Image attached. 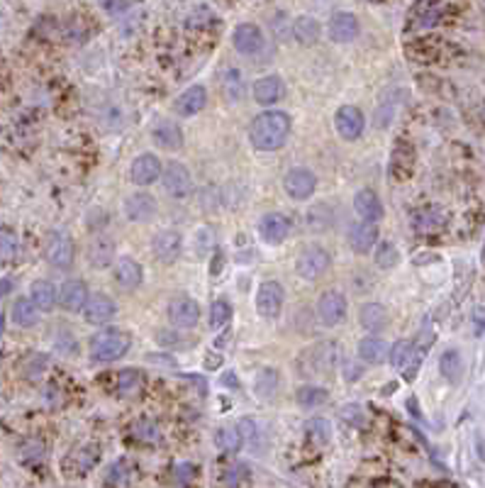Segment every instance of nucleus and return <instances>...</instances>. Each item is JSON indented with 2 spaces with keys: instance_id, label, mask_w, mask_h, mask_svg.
Returning <instances> with one entry per match:
<instances>
[{
  "instance_id": "nucleus-1",
  "label": "nucleus",
  "mask_w": 485,
  "mask_h": 488,
  "mask_svg": "<svg viewBox=\"0 0 485 488\" xmlns=\"http://www.w3.org/2000/svg\"><path fill=\"white\" fill-rule=\"evenodd\" d=\"M290 135V118L280 110H268L254 118L249 129L251 144L259 152H276L285 144Z\"/></svg>"
},
{
  "instance_id": "nucleus-2",
  "label": "nucleus",
  "mask_w": 485,
  "mask_h": 488,
  "mask_svg": "<svg viewBox=\"0 0 485 488\" xmlns=\"http://www.w3.org/2000/svg\"><path fill=\"white\" fill-rule=\"evenodd\" d=\"M132 337L124 330L110 327V330H101L98 335H93L90 339V354L95 361H118L127 354Z\"/></svg>"
},
{
  "instance_id": "nucleus-3",
  "label": "nucleus",
  "mask_w": 485,
  "mask_h": 488,
  "mask_svg": "<svg viewBox=\"0 0 485 488\" xmlns=\"http://www.w3.org/2000/svg\"><path fill=\"white\" fill-rule=\"evenodd\" d=\"M329 264H332V259H329L327 249L317 247V244H313V247H305L300 254H298V259H296L298 274H300L305 281L322 279V276L327 274Z\"/></svg>"
},
{
  "instance_id": "nucleus-4",
  "label": "nucleus",
  "mask_w": 485,
  "mask_h": 488,
  "mask_svg": "<svg viewBox=\"0 0 485 488\" xmlns=\"http://www.w3.org/2000/svg\"><path fill=\"white\" fill-rule=\"evenodd\" d=\"M168 320H171L173 327H179V330H190V327H196L198 320H200V308L193 298L188 296H176L171 298V303H168Z\"/></svg>"
},
{
  "instance_id": "nucleus-5",
  "label": "nucleus",
  "mask_w": 485,
  "mask_h": 488,
  "mask_svg": "<svg viewBox=\"0 0 485 488\" xmlns=\"http://www.w3.org/2000/svg\"><path fill=\"white\" fill-rule=\"evenodd\" d=\"M47 261L56 269H71L73 264V242L64 232H51L44 242Z\"/></svg>"
},
{
  "instance_id": "nucleus-6",
  "label": "nucleus",
  "mask_w": 485,
  "mask_h": 488,
  "mask_svg": "<svg viewBox=\"0 0 485 488\" xmlns=\"http://www.w3.org/2000/svg\"><path fill=\"white\" fill-rule=\"evenodd\" d=\"M161 181H163L166 193L173 198H185L193 191V179H190L188 168L181 162H168L166 166H163Z\"/></svg>"
},
{
  "instance_id": "nucleus-7",
  "label": "nucleus",
  "mask_w": 485,
  "mask_h": 488,
  "mask_svg": "<svg viewBox=\"0 0 485 488\" xmlns=\"http://www.w3.org/2000/svg\"><path fill=\"white\" fill-rule=\"evenodd\" d=\"M315 185H317V179L310 168H293L288 171L283 179V188L293 201H307V198L315 193Z\"/></svg>"
},
{
  "instance_id": "nucleus-8",
  "label": "nucleus",
  "mask_w": 485,
  "mask_h": 488,
  "mask_svg": "<svg viewBox=\"0 0 485 488\" xmlns=\"http://www.w3.org/2000/svg\"><path fill=\"white\" fill-rule=\"evenodd\" d=\"M335 127L339 132L341 140H358L366 127V118H363V112L358 110L356 105H344L337 110L335 115Z\"/></svg>"
},
{
  "instance_id": "nucleus-9",
  "label": "nucleus",
  "mask_w": 485,
  "mask_h": 488,
  "mask_svg": "<svg viewBox=\"0 0 485 488\" xmlns=\"http://www.w3.org/2000/svg\"><path fill=\"white\" fill-rule=\"evenodd\" d=\"M346 315V298L339 291H327L317 300V318L322 325L335 327L344 320Z\"/></svg>"
},
{
  "instance_id": "nucleus-10",
  "label": "nucleus",
  "mask_w": 485,
  "mask_h": 488,
  "mask_svg": "<svg viewBox=\"0 0 485 488\" xmlns=\"http://www.w3.org/2000/svg\"><path fill=\"white\" fill-rule=\"evenodd\" d=\"M283 308V286L278 281H263L257 293V310L261 318H276Z\"/></svg>"
},
{
  "instance_id": "nucleus-11",
  "label": "nucleus",
  "mask_w": 485,
  "mask_h": 488,
  "mask_svg": "<svg viewBox=\"0 0 485 488\" xmlns=\"http://www.w3.org/2000/svg\"><path fill=\"white\" fill-rule=\"evenodd\" d=\"M161 174H163V166L161 162H159V157H154V154H142V157L134 159L132 166H129V179L137 185L154 183L157 179H161Z\"/></svg>"
},
{
  "instance_id": "nucleus-12",
  "label": "nucleus",
  "mask_w": 485,
  "mask_h": 488,
  "mask_svg": "<svg viewBox=\"0 0 485 488\" xmlns=\"http://www.w3.org/2000/svg\"><path fill=\"white\" fill-rule=\"evenodd\" d=\"M391 361L395 369L405 371V376H412L415 371H417L419 361H422V352L415 347V342H405V339H400V342L393 344Z\"/></svg>"
},
{
  "instance_id": "nucleus-13",
  "label": "nucleus",
  "mask_w": 485,
  "mask_h": 488,
  "mask_svg": "<svg viewBox=\"0 0 485 488\" xmlns=\"http://www.w3.org/2000/svg\"><path fill=\"white\" fill-rule=\"evenodd\" d=\"M235 49L244 56H251V54H259L263 47V32L259 25H251V23H241L239 27L235 29Z\"/></svg>"
},
{
  "instance_id": "nucleus-14",
  "label": "nucleus",
  "mask_w": 485,
  "mask_h": 488,
  "mask_svg": "<svg viewBox=\"0 0 485 488\" xmlns=\"http://www.w3.org/2000/svg\"><path fill=\"white\" fill-rule=\"evenodd\" d=\"M441 8L436 5L434 0H417L407 17V29H430L439 23Z\"/></svg>"
},
{
  "instance_id": "nucleus-15",
  "label": "nucleus",
  "mask_w": 485,
  "mask_h": 488,
  "mask_svg": "<svg viewBox=\"0 0 485 488\" xmlns=\"http://www.w3.org/2000/svg\"><path fill=\"white\" fill-rule=\"evenodd\" d=\"M259 232L268 244H280L290 232V220L283 213H266L259 222Z\"/></svg>"
},
{
  "instance_id": "nucleus-16",
  "label": "nucleus",
  "mask_w": 485,
  "mask_h": 488,
  "mask_svg": "<svg viewBox=\"0 0 485 488\" xmlns=\"http://www.w3.org/2000/svg\"><path fill=\"white\" fill-rule=\"evenodd\" d=\"M358 34V20L352 12H335L332 20H329V37L339 44H346V42H354Z\"/></svg>"
},
{
  "instance_id": "nucleus-17",
  "label": "nucleus",
  "mask_w": 485,
  "mask_h": 488,
  "mask_svg": "<svg viewBox=\"0 0 485 488\" xmlns=\"http://www.w3.org/2000/svg\"><path fill=\"white\" fill-rule=\"evenodd\" d=\"M124 215L134 222H149L157 215V201L149 193H134L124 201Z\"/></svg>"
},
{
  "instance_id": "nucleus-18",
  "label": "nucleus",
  "mask_w": 485,
  "mask_h": 488,
  "mask_svg": "<svg viewBox=\"0 0 485 488\" xmlns=\"http://www.w3.org/2000/svg\"><path fill=\"white\" fill-rule=\"evenodd\" d=\"M88 288H86V283L81 279H71L66 281L62 286V291H59V303H62L64 310H71V313H76V310H83L86 303H88Z\"/></svg>"
},
{
  "instance_id": "nucleus-19",
  "label": "nucleus",
  "mask_w": 485,
  "mask_h": 488,
  "mask_svg": "<svg viewBox=\"0 0 485 488\" xmlns=\"http://www.w3.org/2000/svg\"><path fill=\"white\" fill-rule=\"evenodd\" d=\"M205 103H207L205 88H202V86H190V88H185L183 93L176 98L173 110L179 112L181 118H190V115H198V112L205 107Z\"/></svg>"
},
{
  "instance_id": "nucleus-20",
  "label": "nucleus",
  "mask_w": 485,
  "mask_h": 488,
  "mask_svg": "<svg viewBox=\"0 0 485 488\" xmlns=\"http://www.w3.org/2000/svg\"><path fill=\"white\" fill-rule=\"evenodd\" d=\"M115 310H118V305H115L112 298H107L105 293H95V296L88 298V303H86V308H83V315L90 325H101V322L110 320L112 315H115Z\"/></svg>"
},
{
  "instance_id": "nucleus-21",
  "label": "nucleus",
  "mask_w": 485,
  "mask_h": 488,
  "mask_svg": "<svg viewBox=\"0 0 485 488\" xmlns=\"http://www.w3.org/2000/svg\"><path fill=\"white\" fill-rule=\"evenodd\" d=\"M151 247H154V254L161 259L163 264H171V261L179 259L183 240H181V235L176 230H161L154 237V244H151Z\"/></svg>"
},
{
  "instance_id": "nucleus-22",
  "label": "nucleus",
  "mask_w": 485,
  "mask_h": 488,
  "mask_svg": "<svg viewBox=\"0 0 485 488\" xmlns=\"http://www.w3.org/2000/svg\"><path fill=\"white\" fill-rule=\"evenodd\" d=\"M376 240H378V227L373 222H356L349 227V244L356 254H368V249H373Z\"/></svg>"
},
{
  "instance_id": "nucleus-23",
  "label": "nucleus",
  "mask_w": 485,
  "mask_h": 488,
  "mask_svg": "<svg viewBox=\"0 0 485 488\" xmlns=\"http://www.w3.org/2000/svg\"><path fill=\"white\" fill-rule=\"evenodd\" d=\"M283 93L285 86L278 76H263V79H259L254 84V98L261 105H274V103H278L283 98Z\"/></svg>"
},
{
  "instance_id": "nucleus-24",
  "label": "nucleus",
  "mask_w": 485,
  "mask_h": 488,
  "mask_svg": "<svg viewBox=\"0 0 485 488\" xmlns=\"http://www.w3.org/2000/svg\"><path fill=\"white\" fill-rule=\"evenodd\" d=\"M354 210L358 213V218L366 220V222H376V220L383 218V203L376 196L373 191H358L356 198H354Z\"/></svg>"
},
{
  "instance_id": "nucleus-25",
  "label": "nucleus",
  "mask_w": 485,
  "mask_h": 488,
  "mask_svg": "<svg viewBox=\"0 0 485 488\" xmlns=\"http://www.w3.org/2000/svg\"><path fill=\"white\" fill-rule=\"evenodd\" d=\"M310 359H313V366L315 371L319 374H332L335 366L339 364V344L337 342H322L313 349L310 354Z\"/></svg>"
},
{
  "instance_id": "nucleus-26",
  "label": "nucleus",
  "mask_w": 485,
  "mask_h": 488,
  "mask_svg": "<svg viewBox=\"0 0 485 488\" xmlns=\"http://www.w3.org/2000/svg\"><path fill=\"white\" fill-rule=\"evenodd\" d=\"M115 259V242L110 237H95L88 247V261L95 269H107Z\"/></svg>"
},
{
  "instance_id": "nucleus-27",
  "label": "nucleus",
  "mask_w": 485,
  "mask_h": 488,
  "mask_svg": "<svg viewBox=\"0 0 485 488\" xmlns=\"http://www.w3.org/2000/svg\"><path fill=\"white\" fill-rule=\"evenodd\" d=\"M412 166H415L412 146L407 144V142H397L391 157V174L395 179H407V176L412 174Z\"/></svg>"
},
{
  "instance_id": "nucleus-28",
  "label": "nucleus",
  "mask_w": 485,
  "mask_h": 488,
  "mask_svg": "<svg viewBox=\"0 0 485 488\" xmlns=\"http://www.w3.org/2000/svg\"><path fill=\"white\" fill-rule=\"evenodd\" d=\"M388 354H391L388 342H383L378 337H366L358 342V359L363 364H383L388 359Z\"/></svg>"
},
{
  "instance_id": "nucleus-29",
  "label": "nucleus",
  "mask_w": 485,
  "mask_h": 488,
  "mask_svg": "<svg viewBox=\"0 0 485 488\" xmlns=\"http://www.w3.org/2000/svg\"><path fill=\"white\" fill-rule=\"evenodd\" d=\"M115 279H118V283L122 288H127V291H134V288L142 286V266L134 261V259L129 257H122L115 264Z\"/></svg>"
},
{
  "instance_id": "nucleus-30",
  "label": "nucleus",
  "mask_w": 485,
  "mask_h": 488,
  "mask_svg": "<svg viewBox=\"0 0 485 488\" xmlns=\"http://www.w3.org/2000/svg\"><path fill=\"white\" fill-rule=\"evenodd\" d=\"M98 457H101V449L95 447V444H86V447H81V449H76L71 457H68L66 461H64V466H71L73 464V469H68V474H86V472H90L93 469V464L98 461Z\"/></svg>"
},
{
  "instance_id": "nucleus-31",
  "label": "nucleus",
  "mask_w": 485,
  "mask_h": 488,
  "mask_svg": "<svg viewBox=\"0 0 485 488\" xmlns=\"http://www.w3.org/2000/svg\"><path fill=\"white\" fill-rule=\"evenodd\" d=\"M444 222L446 218L436 208H422L412 215V224L419 235H434V232H439L444 227Z\"/></svg>"
},
{
  "instance_id": "nucleus-32",
  "label": "nucleus",
  "mask_w": 485,
  "mask_h": 488,
  "mask_svg": "<svg viewBox=\"0 0 485 488\" xmlns=\"http://www.w3.org/2000/svg\"><path fill=\"white\" fill-rule=\"evenodd\" d=\"M151 140H154L157 146L168 149V152H173V149H179L183 144V135H181V129L173 123H159L157 127L151 129Z\"/></svg>"
},
{
  "instance_id": "nucleus-33",
  "label": "nucleus",
  "mask_w": 485,
  "mask_h": 488,
  "mask_svg": "<svg viewBox=\"0 0 485 488\" xmlns=\"http://www.w3.org/2000/svg\"><path fill=\"white\" fill-rule=\"evenodd\" d=\"M358 322H361V327H366L368 332H378L383 330L385 322H388V310L380 303H366L358 310Z\"/></svg>"
},
{
  "instance_id": "nucleus-34",
  "label": "nucleus",
  "mask_w": 485,
  "mask_h": 488,
  "mask_svg": "<svg viewBox=\"0 0 485 488\" xmlns=\"http://www.w3.org/2000/svg\"><path fill=\"white\" fill-rule=\"evenodd\" d=\"M319 23L315 20V17H310V15H300L293 23V37H296L300 44H315V42L319 40Z\"/></svg>"
},
{
  "instance_id": "nucleus-35",
  "label": "nucleus",
  "mask_w": 485,
  "mask_h": 488,
  "mask_svg": "<svg viewBox=\"0 0 485 488\" xmlns=\"http://www.w3.org/2000/svg\"><path fill=\"white\" fill-rule=\"evenodd\" d=\"M305 222H307V230L324 232V230H329V227H332V222H335V215H332V208H329L327 203H315L313 208L307 210Z\"/></svg>"
},
{
  "instance_id": "nucleus-36",
  "label": "nucleus",
  "mask_w": 485,
  "mask_h": 488,
  "mask_svg": "<svg viewBox=\"0 0 485 488\" xmlns=\"http://www.w3.org/2000/svg\"><path fill=\"white\" fill-rule=\"evenodd\" d=\"M37 318H40V308L34 305L32 298H17L15 305H12V320L20 327H32L37 325Z\"/></svg>"
},
{
  "instance_id": "nucleus-37",
  "label": "nucleus",
  "mask_w": 485,
  "mask_h": 488,
  "mask_svg": "<svg viewBox=\"0 0 485 488\" xmlns=\"http://www.w3.org/2000/svg\"><path fill=\"white\" fill-rule=\"evenodd\" d=\"M220 88H222L227 101H241V96H244V81H241V73L237 71V68H227V71L220 76Z\"/></svg>"
},
{
  "instance_id": "nucleus-38",
  "label": "nucleus",
  "mask_w": 485,
  "mask_h": 488,
  "mask_svg": "<svg viewBox=\"0 0 485 488\" xmlns=\"http://www.w3.org/2000/svg\"><path fill=\"white\" fill-rule=\"evenodd\" d=\"M32 300L42 313H49L56 303V288L49 281H34L32 283Z\"/></svg>"
},
{
  "instance_id": "nucleus-39",
  "label": "nucleus",
  "mask_w": 485,
  "mask_h": 488,
  "mask_svg": "<svg viewBox=\"0 0 485 488\" xmlns=\"http://www.w3.org/2000/svg\"><path fill=\"white\" fill-rule=\"evenodd\" d=\"M144 386V378H142V371L137 369H124L120 371V378H118V391L122 396H137Z\"/></svg>"
},
{
  "instance_id": "nucleus-40",
  "label": "nucleus",
  "mask_w": 485,
  "mask_h": 488,
  "mask_svg": "<svg viewBox=\"0 0 485 488\" xmlns=\"http://www.w3.org/2000/svg\"><path fill=\"white\" fill-rule=\"evenodd\" d=\"M439 366H441V374H444V376L449 378L451 383H456L458 378H461V374H463V361H461V354L454 352V349H449V352L441 354Z\"/></svg>"
},
{
  "instance_id": "nucleus-41",
  "label": "nucleus",
  "mask_w": 485,
  "mask_h": 488,
  "mask_svg": "<svg viewBox=\"0 0 485 488\" xmlns=\"http://www.w3.org/2000/svg\"><path fill=\"white\" fill-rule=\"evenodd\" d=\"M329 393L324 391V388L319 386H302L298 388V403L302 405V408H317V405L327 403Z\"/></svg>"
},
{
  "instance_id": "nucleus-42",
  "label": "nucleus",
  "mask_w": 485,
  "mask_h": 488,
  "mask_svg": "<svg viewBox=\"0 0 485 488\" xmlns=\"http://www.w3.org/2000/svg\"><path fill=\"white\" fill-rule=\"evenodd\" d=\"M215 444H218L222 452H237L241 447V433L239 427H222L215 435Z\"/></svg>"
},
{
  "instance_id": "nucleus-43",
  "label": "nucleus",
  "mask_w": 485,
  "mask_h": 488,
  "mask_svg": "<svg viewBox=\"0 0 485 488\" xmlns=\"http://www.w3.org/2000/svg\"><path fill=\"white\" fill-rule=\"evenodd\" d=\"M305 430H307V437L313 439L315 444H324V442H329V437H332V427H329V422L322 420V418L310 420L305 425Z\"/></svg>"
},
{
  "instance_id": "nucleus-44",
  "label": "nucleus",
  "mask_w": 485,
  "mask_h": 488,
  "mask_svg": "<svg viewBox=\"0 0 485 488\" xmlns=\"http://www.w3.org/2000/svg\"><path fill=\"white\" fill-rule=\"evenodd\" d=\"M278 388V374L274 369H263L257 378V393L261 398H271Z\"/></svg>"
},
{
  "instance_id": "nucleus-45",
  "label": "nucleus",
  "mask_w": 485,
  "mask_h": 488,
  "mask_svg": "<svg viewBox=\"0 0 485 488\" xmlns=\"http://www.w3.org/2000/svg\"><path fill=\"white\" fill-rule=\"evenodd\" d=\"M397 261H400V254H397V249L393 247L391 242H383V244L376 249V264H378L380 269H395Z\"/></svg>"
},
{
  "instance_id": "nucleus-46",
  "label": "nucleus",
  "mask_w": 485,
  "mask_h": 488,
  "mask_svg": "<svg viewBox=\"0 0 485 488\" xmlns=\"http://www.w3.org/2000/svg\"><path fill=\"white\" fill-rule=\"evenodd\" d=\"M193 247H196V254L198 257H207L215 247V232L210 227H200L193 237Z\"/></svg>"
},
{
  "instance_id": "nucleus-47",
  "label": "nucleus",
  "mask_w": 485,
  "mask_h": 488,
  "mask_svg": "<svg viewBox=\"0 0 485 488\" xmlns=\"http://www.w3.org/2000/svg\"><path fill=\"white\" fill-rule=\"evenodd\" d=\"M232 318V308H229L227 300H215L210 308V327L212 330H218V327H222L224 322Z\"/></svg>"
},
{
  "instance_id": "nucleus-48",
  "label": "nucleus",
  "mask_w": 485,
  "mask_h": 488,
  "mask_svg": "<svg viewBox=\"0 0 485 488\" xmlns=\"http://www.w3.org/2000/svg\"><path fill=\"white\" fill-rule=\"evenodd\" d=\"M20 459L27 461V464H37V461L44 459V444L37 442V439H29L20 447Z\"/></svg>"
},
{
  "instance_id": "nucleus-49",
  "label": "nucleus",
  "mask_w": 485,
  "mask_h": 488,
  "mask_svg": "<svg viewBox=\"0 0 485 488\" xmlns=\"http://www.w3.org/2000/svg\"><path fill=\"white\" fill-rule=\"evenodd\" d=\"M134 437L144 439V442H157L159 439V427L154 422H140L134 427Z\"/></svg>"
},
{
  "instance_id": "nucleus-50",
  "label": "nucleus",
  "mask_w": 485,
  "mask_h": 488,
  "mask_svg": "<svg viewBox=\"0 0 485 488\" xmlns=\"http://www.w3.org/2000/svg\"><path fill=\"white\" fill-rule=\"evenodd\" d=\"M0 247H3V259H10L12 254H17V249H20V240H17V235H12L10 230H3V240H0Z\"/></svg>"
},
{
  "instance_id": "nucleus-51",
  "label": "nucleus",
  "mask_w": 485,
  "mask_h": 488,
  "mask_svg": "<svg viewBox=\"0 0 485 488\" xmlns=\"http://www.w3.org/2000/svg\"><path fill=\"white\" fill-rule=\"evenodd\" d=\"M244 478H246L244 464H235L232 469H227V474H224V483H227V488H237Z\"/></svg>"
},
{
  "instance_id": "nucleus-52",
  "label": "nucleus",
  "mask_w": 485,
  "mask_h": 488,
  "mask_svg": "<svg viewBox=\"0 0 485 488\" xmlns=\"http://www.w3.org/2000/svg\"><path fill=\"white\" fill-rule=\"evenodd\" d=\"M210 23H212V10L210 8H205V5H200L196 12H193V15L188 17L190 27H205V25H210Z\"/></svg>"
},
{
  "instance_id": "nucleus-53",
  "label": "nucleus",
  "mask_w": 485,
  "mask_h": 488,
  "mask_svg": "<svg viewBox=\"0 0 485 488\" xmlns=\"http://www.w3.org/2000/svg\"><path fill=\"white\" fill-rule=\"evenodd\" d=\"M341 418H344L346 422H352V425H356V427H361V425H363V410L358 408L356 403L346 405V408L341 410Z\"/></svg>"
},
{
  "instance_id": "nucleus-54",
  "label": "nucleus",
  "mask_w": 485,
  "mask_h": 488,
  "mask_svg": "<svg viewBox=\"0 0 485 488\" xmlns=\"http://www.w3.org/2000/svg\"><path fill=\"white\" fill-rule=\"evenodd\" d=\"M101 5L105 8V12H110V15H120V12L127 10V0H101Z\"/></svg>"
},
{
  "instance_id": "nucleus-55",
  "label": "nucleus",
  "mask_w": 485,
  "mask_h": 488,
  "mask_svg": "<svg viewBox=\"0 0 485 488\" xmlns=\"http://www.w3.org/2000/svg\"><path fill=\"white\" fill-rule=\"evenodd\" d=\"M254 430H257V425H254V420H249V418H244V420L239 422L241 437H254Z\"/></svg>"
},
{
  "instance_id": "nucleus-56",
  "label": "nucleus",
  "mask_w": 485,
  "mask_h": 488,
  "mask_svg": "<svg viewBox=\"0 0 485 488\" xmlns=\"http://www.w3.org/2000/svg\"><path fill=\"white\" fill-rule=\"evenodd\" d=\"M190 476H193V469H190L188 464L179 466V472H176V478H179V483H181V486H183V483L188 481Z\"/></svg>"
},
{
  "instance_id": "nucleus-57",
  "label": "nucleus",
  "mask_w": 485,
  "mask_h": 488,
  "mask_svg": "<svg viewBox=\"0 0 485 488\" xmlns=\"http://www.w3.org/2000/svg\"><path fill=\"white\" fill-rule=\"evenodd\" d=\"M146 359H149V361H159V364H166V366H176V361H173L171 357H159V354H149Z\"/></svg>"
},
{
  "instance_id": "nucleus-58",
  "label": "nucleus",
  "mask_w": 485,
  "mask_h": 488,
  "mask_svg": "<svg viewBox=\"0 0 485 488\" xmlns=\"http://www.w3.org/2000/svg\"><path fill=\"white\" fill-rule=\"evenodd\" d=\"M205 364H207V369H218L220 357H210V354H207V357H205Z\"/></svg>"
},
{
  "instance_id": "nucleus-59",
  "label": "nucleus",
  "mask_w": 485,
  "mask_h": 488,
  "mask_svg": "<svg viewBox=\"0 0 485 488\" xmlns=\"http://www.w3.org/2000/svg\"><path fill=\"white\" fill-rule=\"evenodd\" d=\"M3 293H10V279H3Z\"/></svg>"
}]
</instances>
